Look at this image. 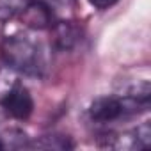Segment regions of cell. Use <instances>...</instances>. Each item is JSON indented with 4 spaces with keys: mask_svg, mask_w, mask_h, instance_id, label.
<instances>
[{
    "mask_svg": "<svg viewBox=\"0 0 151 151\" xmlns=\"http://www.w3.org/2000/svg\"><path fill=\"white\" fill-rule=\"evenodd\" d=\"M0 53L7 68L27 77L41 78L48 69V48L30 32L4 37L0 45Z\"/></svg>",
    "mask_w": 151,
    "mask_h": 151,
    "instance_id": "cell-1",
    "label": "cell"
},
{
    "mask_svg": "<svg viewBox=\"0 0 151 151\" xmlns=\"http://www.w3.org/2000/svg\"><path fill=\"white\" fill-rule=\"evenodd\" d=\"M137 109L146 110L147 107L137 103L132 98H126L123 94L117 96H100L96 98L89 107V117L91 121L98 124H107L119 121L121 117H126L130 114H137Z\"/></svg>",
    "mask_w": 151,
    "mask_h": 151,
    "instance_id": "cell-2",
    "label": "cell"
},
{
    "mask_svg": "<svg viewBox=\"0 0 151 151\" xmlns=\"http://www.w3.org/2000/svg\"><path fill=\"white\" fill-rule=\"evenodd\" d=\"M0 107L4 109V112L7 116H11L13 119H27L32 110H34V100L29 93L27 87H23L22 84H14L11 89H7L2 98H0Z\"/></svg>",
    "mask_w": 151,
    "mask_h": 151,
    "instance_id": "cell-3",
    "label": "cell"
},
{
    "mask_svg": "<svg viewBox=\"0 0 151 151\" xmlns=\"http://www.w3.org/2000/svg\"><path fill=\"white\" fill-rule=\"evenodd\" d=\"M52 29H53V43L57 45V48L66 50V48H71L75 43L78 41V30L75 29L71 23L59 22Z\"/></svg>",
    "mask_w": 151,
    "mask_h": 151,
    "instance_id": "cell-4",
    "label": "cell"
},
{
    "mask_svg": "<svg viewBox=\"0 0 151 151\" xmlns=\"http://www.w3.org/2000/svg\"><path fill=\"white\" fill-rule=\"evenodd\" d=\"M30 0H0V23L20 18L29 7Z\"/></svg>",
    "mask_w": 151,
    "mask_h": 151,
    "instance_id": "cell-5",
    "label": "cell"
},
{
    "mask_svg": "<svg viewBox=\"0 0 151 151\" xmlns=\"http://www.w3.org/2000/svg\"><path fill=\"white\" fill-rule=\"evenodd\" d=\"M43 139L48 140V142H36L37 147H55V149L71 147V142H68V139L62 137V135H48V137H43Z\"/></svg>",
    "mask_w": 151,
    "mask_h": 151,
    "instance_id": "cell-6",
    "label": "cell"
},
{
    "mask_svg": "<svg viewBox=\"0 0 151 151\" xmlns=\"http://www.w3.org/2000/svg\"><path fill=\"white\" fill-rule=\"evenodd\" d=\"M87 2L94 7V9H100V11H103V9H109V7H112V6H116L119 0H87Z\"/></svg>",
    "mask_w": 151,
    "mask_h": 151,
    "instance_id": "cell-7",
    "label": "cell"
},
{
    "mask_svg": "<svg viewBox=\"0 0 151 151\" xmlns=\"http://www.w3.org/2000/svg\"><path fill=\"white\" fill-rule=\"evenodd\" d=\"M57 2H60V4H73L75 0H57Z\"/></svg>",
    "mask_w": 151,
    "mask_h": 151,
    "instance_id": "cell-8",
    "label": "cell"
}]
</instances>
